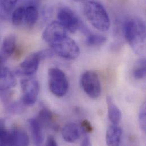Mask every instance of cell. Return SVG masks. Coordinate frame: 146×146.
Returning <instances> with one entry per match:
<instances>
[{"instance_id":"obj_26","label":"cell","mask_w":146,"mask_h":146,"mask_svg":"<svg viewBox=\"0 0 146 146\" xmlns=\"http://www.w3.org/2000/svg\"><path fill=\"white\" fill-rule=\"evenodd\" d=\"M46 145L48 146H58V143L53 136H48L46 142Z\"/></svg>"},{"instance_id":"obj_10","label":"cell","mask_w":146,"mask_h":146,"mask_svg":"<svg viewBox=\"0 0 146 146\" xmlns=\"http://www.w3.org/2000/svg\"><path fill=\"white\" fill-rule=\"evenodd\" d=\"M3 60L0 57V91H3L14 87L17 80L13 73L3 64Z\"/></svg>"},{"instance_id":"obj_21","label":"cell","mask_w":146,"mask_h":146,"mask_svg":"<svg viewBox=\"0 0 146 146\" xmlns=\"http://www.w3.org/2000/svg\"><path fill=\"white\" fill-rule=\"evenodd\" d=\"M133 76L138 80L144 78L146 76V60L145 59H140L136 64L134 70Z\"/></svg>"},{"instance_id":"obj_14","label":"cell","mask_w":146,"mask_h":146,"mask_svg":"<svg viewBox=\"0 0 146 146\" xmlns=\"http://www.w3.org/2000/svg\"><path fill=\"white\" fill-rule=\"evenodd\" d=\"M16 49V37L14 35H9L7 36L3 40L1 51L0 52V57L5 60L12 55Z\"/></svg>"},{"instance_id":"obj_5","label":"cell","mask_w":146,"mask_h":146,"mask_svg":"<svg viewBox=\"0 0 146 146\" xmlns=\"http://www.w3.org/2000/svg\"><path fill=\"white\" fill-rule=\"evenodd\" d=\"M81 85L83 90L90 98L96 99L101 93V86L98 74L92 71H88L82 74Z\"/></svg>"},{"instance_id":"obj_4","label":"cell","mask_w":146,"mask_h":146,"mask_svg":"<svg viewBox=\"0 0 146 146\" xmlns=\"http://www.w3.org/2000/svg\"><path fill=\"white\" fill-rule=\"evenodd\" d=\"M49 87L51 92L57 97L65 96L69 84L65 73L59 68H51L48 71Z\"/></svg>"},{"instance_id":"obj_3","label":"cell","mask_w":146,"mask_h":146,"mask_svg":"<svg viewBox=\"0 0 146 146\" xmlns=\"http://www.w3.org/2000/svg\"><path fill=\"white\" fill-rule=\"evenodd\" d=\"M52 51L62 58L73 60L77 58L80 54V50L75 41L64 36L50 44Z\"/></svg>"},{"instance_id":"obj_16","label":"cell","mask_w":146,"mask_h":146,"mask_svg":"<svg viewBox=\"0 0 146 146\" xmlns=\"http://www.w3.org/2000/svg\"><path fill=\"white\" fill-rule=\"evenodd\" d=\"M108 118L110 122L114 125H118L122 119V112L116 105L113 99L110 96L106 98Z\"/></svg>"},{"instance_id":"obj_25","label":"cell","mask_w":146,"mask_h":146,"mask_svg":"<svg viewBox=\"0 0 146 146\" xmlns=\"http://www.w3.org/2000/svg\"><path fill=\"white\" fill-rule=\"evenodd\" d=\"M42 60L51 59L54 56V51L51 50H44L38 52Z\"/></svg>"},{"instance_id":"obj_28","label":"cell","mask_w":146,"mask_h":146,"mask_svg":"<svg viewBox=\"0 0 146 146\" xmlns=\"http://www.w3.org/2000/svg\"><path fill=\"white\" fill-rule=\"evenodd\" d=\"M91 143L90 141V138L89 137H86L82 141L81 143V146H90Z\"/></svg>"},{"instance_id":"obj_19","label":"cell","mask_w":146,"mask_h":146,"mask_svg":"<svg viewBox=\"0 0 146 146\" xmlns=\"http://www.w3.org/2000/svg\"><path fill=\"white\" fill-rule=\"evenodd\" d=\"M25 7L19 6L11 14V22L15 26H19L24 22Z\"/></svg>"},{"instance_id":"obj_11","label":"cell","mask_w":146,"mask_h":146,"mask_svg":"<svg viewBox=\"0 0 146 146\" xmlns=\"http://www.w3.org/2000/svg\"><path fill=\"white\" fill-rule=\"evenodd\" d=\"M29 138L26 132L19 129H14L8 132L7 146H27Z\"/></svg>"},{"instance_id":"obj_13","label":"cell","mask_w":146,"mask_h":146,"mask_svg":"<svg viewBox=\"0 0 146 146\" xmlns=\"http://www.w3.org/2000/svg\"><path fill=\"white\" fill-rule=\"evenodd\" d=\"M28 122L31 130L34 143L36 146H40L43 142V135L42 132V125L36 118H30Z\"/></svg>"},{"instance_id":"obj_22","label":"cell","mask_w":146,"mask_h":146,"mask_svg":"<svg viewBox=\"0 0 146 146\" xmlns=\"http://www.w3.org/2000/svg\"><path fill=\"white\" fill-rule=\"evenodd\" d=\"M138 122L141 129L145 133L146 131V103L142 105L140 108L138 114Z\"/></svg>"},{"instance_id":"obj_27","label":"cell","mask_w":146,"mask_h":146,"mask_svg":"<svg viewBox=\"0 0 146 146\" xmlns=\"http://www.w3.org/2000/svg\"><path fill=\"white\" fill-rule=\"evenodd\" d=\"M9 14H7L3 9L0 4V18L2 19H7L8 18Z\"/></svg>"},{"instance_id":"obj_2","label":"cell","mask_w":146,"mask_h":146,"mask_svg":"<svg viewBox=\"0 0 146 146\" xmlns=\"http://www.w3.org/2000/svg\"><path fill=\"white\" fill-rule=\"evenodd\" d=\"M84 13L89 23L101 31H106L110 27L109 16L102 5L95 1H88L84 6Z\"/></svg>"},{"instance_id":"obj_17","label":"cell","mask_w":146,"mask_h":146,"mask_svg":"<svg viewBox=\"0 0 146 146\" xmlns=\"http://www.w3.org/2000/svg\"><path fill=\"white\" fill-rule=\"evenodd\" d=\"M38 18L39 12L35 6L29 5L25 7L24 22L27 26L33 27L36 23Z\"/></svg>"},{"instance_id":"obj_1","label":"cell","mask_w":146,"mask_h":146,"mask_svg":"<svg viewBox=\"0 0 146 146\" xmlns=\"http://www.w3.org/2000/svg\"><path fill=\"white\" fill-rule=\"evenodd\" d=\"M125 38L134 51L142 54L145 51L146 42V25L145 22L138 18L127 20L124 25Z\"/></svg>"},{"instance_id":"obj_23","label":"cell","mask_w":146,"mask_h":146,"mask_svg":"<svg viewBox=\"0 0 146 146\" xmlns=\"http://www.w3.org/2000/svg\"><path fill=\"white\" fill-rule=\"evenodd\" d=\"M18 0H0V4L3 10L9 14L15 7Z\"/></svg>"},{"instance_id":"obj_20","label":"cell","mask_w":146,"mask_h":146,"mask_svg":"<svg viewBox=\"0 0 146 146\" xmlns=\"http://www.w3.org/2000/svg\"><path fill=\"white\" fill-rule=\"evenodd\" d=\"M38 120L42 125L50 126L53 122L54 116L51 111L46 108H43L39 113Z\"/></svg>"},{"instance_id":"obj_6","label":"cell","mask_w":146,"mask_h":146,"mask_svg":"<svg viewBox=\"0 0 146 146\" xmlns=\"http://www.w3.org/2000/svg\"><path fill=\"white\" fill-rule=\"evenodd\" d=\"M23 92L22 101L25 106H32L36 102L39 93V84L35 79L25 78L21 81Z\"/></svg>"},{"instance_id":"obj_12","label":"cell","mask_w":146,"mask_h":146,"mask_svg":"<svg viewBox=\"0 0 146 146\" xmlns=\"http://www.w3.org/2000/svg\"><path fill=\"white\" fill-rule=\"evenodd\" d=\"M122 135V129L117 126L114 125L110 126L106 134V142L108 146H117L120 145Z\"/></svg>"},{"instance_id":"obj_9","label":"cell","mask_w":146,"mask_h":146,"mask_svg":"<svg viewBox=\"0 0 146 146\" xmlns=\"http://www.w3.org/2000/svg\"><path fill=\"white\" fill-rule=\"evenodd\" d=\"M67 30L59 22H51L44 30L42 35L43 40L49 44L61 37L66 36Z\"/></svg>"},{"instance_id":"obj_8","label":"cell","mask_w":146,"mask_h":146,"mask_svg":"<svg viewBox=\"0 0 146 146\" xmlns=\"http://www.w3.org/2000/svg\"><path fill=\"white\" fill-rule=\"evenodd\" d=\"M41 60L38 52L29 55L19 65L17 73L25 76L33 75L36 72Z\"/></svg>"},{"instance_id":"obj_29","label":"cell","mask_w":146,"mask_h":146,"mask_svg":"<svg viewBox=\"0 0 146 146\" xmlns=\"http://www.w3.org/2000/svg\"><path fill=\"white\" fill-rule=\"evenodd\" d=\"M76 1H84V0H74Z\"/></svg>"},{"instance_id":"obj_7","label":"cell","mask_w":146,"mask_h":146,"mask_svg":"<svg viewBox=\"0 0 146 146\" xmlns=\"http://www.w3.org/2000/svg\"><path fill=\"white\" fill-rule=\"evenodd\" d=\"M57 17L58 21L65 27L67 31L74 33L82 26L77 16L68 7H60L58 11Z\"/></svg>"},{"instance_id":"obj_24","label":"cell","mask_w":146,"mask_h":146,"mask_svg":"<svg viewBox=\"0 0 146 146\" xmlns=\"http://www.w3.org/2000/svg\"><path fill=\"white\" fill-rule=\"evenodd\" d=\"M81 128L82 129V131L85 134L90 133L93 131V130L91 123L86 119L81 122Z\"/></svg>"},{"instance_id":"obj_18","label":"cell","mask_w":146,"mask_h":146,"mask_svg":"<svg viewBox=\"0 0 146 146\" xmlns=\"http://www.w3.org/2000/svg\"><path fill=\"white\" fill-rule=\"evenodd\" d=\"M106 40V37L102 35L89 33L87 34L86 44L89 46H98L105 43Z\"/></svg>"},{"instance_id":"obj_15","label":"cell","mask_w":146,"mask_h":146,"mask_svg":"<svg viewBox=\"0 0 146 146\" xmlns=\"http://www.w3.org/2000/svg\"><path fill=\"white\" fill-rule=\"evenodd\" d=\"M62 134L66 142L73 143L80 138V131L76 123L70 122L65 125L62 128Z\"/></svg>"}]
</instances>
